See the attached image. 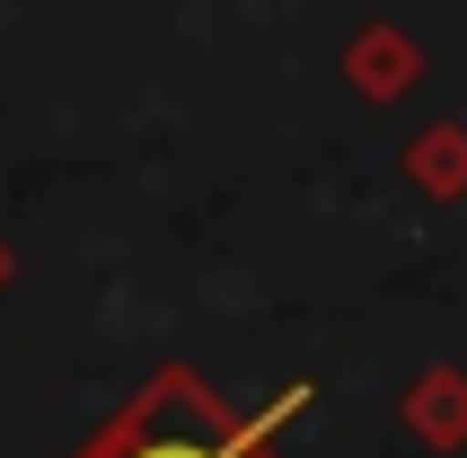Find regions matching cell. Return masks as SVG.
<instances>
[{
    "label": "cell",
    "mask_w": 467,
    "mask_h": 458,
    "mask_svg": "<svg viewBox=\"0 0 467 458\" xmlns=\"http://www.w3.org/2000/svg\"><path fill=\"white\" fill-rule=\"evenodd\" d=\"M9 274H18V255H9V247H0V282H9Z\"/></svg>",
    "instance_id": "cell-2"
},
{
    "label": "cell",
    "mask_w": 467,
    "mask_h": 458,
    "mask_svg": "<svg viewBox=\"0 0 467 458\" xmlns=\"http://www.w3.org/2000/svg\"><path fill=\"white\" fill-rule=\"evenodd\" d=\"M256 458H265V450H256Z\"/></svg>",
    "instance_id": "cell-3"
},
{
    "label": "cell",
    "mask_w": 467,
    "mask_h": 458,
    "mask_svg": "<svg viewBox=\"0 0 467 458\" xmlns=\"http://www.w3.org/2000/svg\"><path fill=\"white\" fill-rule=\"evenodd\" d=\"M300 406H309V388H283L265 414H230L194 370H159V380L132 388L71 458H256L265 441H274V423H291Z\"/></svg>",
    "instance_id": "cell-1"
}]
</instances>
